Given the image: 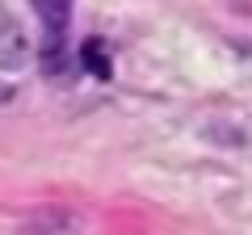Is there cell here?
<instances>
[{"mask_svg": "<svg viewBox=\"0 0 252 235\" xmlns=\"http://www.w3.org/2000/svg\"><path fill=\"white\" fill-rule=\"evenodd\" d=\"M26 59H30L26 29L17 26L9 9H0V72H17V67H26Z\"/></svg>", "mask_w": 252, "mask_h": 235, "instance_id": "obj_1", "label": "cell"}, {"mask_svg": "<svg viewBox=\"0 0 252 235\" xmlns=\"http://www.w3.org/2000/svg\"><path fill=\"white\" fill-rule=\"evenodd\" d=\"M34 9H38V17H46V29H51V38H55V34L63 38V21H67L72 4H63V0H38Z\"/></svg>", "mask_w": 252, "mask_h": 235, "instance_id": "obj_2", "label": "cell"}, {"mask_svg": "<svg viewBox=\"0 0 252 235\" xmlns=\"http://www.w3.org/2000/svg\"><path fill=\"white\" fill-rule=\"evenodd\" d=\"M0 101H4V88H0Z\"/></svg>", "mask_w": 252, "mask_h": 235, "instance_id": "obj_3", "label": "cell"}]
</instances>
